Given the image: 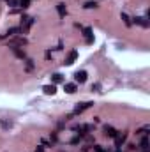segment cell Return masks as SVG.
I'll use <instances>...</instances> for the list:
<instances>
[{
  "instance_id": "6da1fadb",
  "label": "cell",
  "mask_w": 150,
  "mask_h": 152,
  "mask_svg": "<svg viewBox=\"0 0 150 152\" xmlns=\"http://www.w3.org/2000/svg\"><path fill=\"white\" fill-rule=\"evenodd\" d=\"M34 25V18H23V21H21V27H20V30H21V34H27L28 30H30V27Z\"/></svg>"
},
{
  "instance_id": "7a4b0ae2",
  "label": "cell",
  "mask_w": 150,
  "mask_h": 152,
  "mask_svg": "<svg viewBox=\"0 0 150 152\" xmlns=\"http://www.w3.org/2000/svg\"><path fill=\"white\" fill-rule=\"evenodd\" d=\"M92 104H94L92 101H85V103H79V104H78V106L74 108V115L83 113V112H85V110H88V108H90Z\"/></svg>"
},
{
  "instance_id": "3957f363",
  "label": "cell",
  "mask_w": 150,
  "mask_h": 152,
  "mask_svg": "<svg viewBox=\"0 0 150 152\" xmlns=\"http://www.w3.org/2000/svg\"><path fill=\"white\" fill-rule=\"evenodd\" d=\"M27 42H28V41H27L25 37H16V39H12V41L9 42V46H11V48H18V46H25Z\"/></svg>"
},
{
  "instance_id": "277c9868",
  "label": "cell",
  "mask_w": 150,
  "mask_h": 152,
  "mask_svg": "<svg viewBox=\"0 0 150 152\" xmlns=\"http://www.w3.org/2000/svg\"><path fill=\"white\" fill-rule=\"evenodd\" d=\"M125 140H127V133H117V136H115L117 147H122V145L125 143Z\"/></svg>"
},
{
  "instance_id": "5b68a950",
  "label": "cell",
  "mask_w": 150,
  "mask_h": 152,
  "mask_svg": "<svg viewBox=\"0 0 150 152\" xmlns=\"http://www.w3.org/2000/svg\"><path fill=\"white\" fill-rule=\"evenodd\" d=\"M76 58H78V51L73 50V51L67 55V58H66V62H64V64H66V66H73V64L76 62Z\"/></svg>"
},
{
  "instance_id": "8992f818",
  "label": "cell",
  "mask_w": 150,
  "mask_h": 152,
  "mask_svg": "<svg viewBox=\"0 0 150 152\" xmlns=\"http://www.w3.org/2000/svg\"><path fill=\"white\" fill-rule=\"evenodd\" d=\"M42 92H44L46 96H55V94H57V87H55L53 83H51V85H44V87H42Z\"/></svg>"
},
{
  "instance_id": "52a82bcc",
  "label": "cell",
  "mask_w": 150,
  "mask_h": 152,
  "mask_svg": "<svg viewBox=\"0 0 150 152\" xmlns=\"http://www.w3.org/2000/svg\"><path fill=\"white\" fill-rule=\"evenodd\" d=\"M83 36L87 37V44H92V42H94V34H92V28H90V27L83 28Z\"/></svg>"
},
{
  "instance_id": "ba28073f",
  "label": "cell",
  "mask_w": 150,
  "mask_h": 152,
  "mask_svg": "<svg viewBox=\"0 0 150 152\" xmlns=\"http://www.w3.org/2000/svg\"><path fill=\"white\" fill-rule=\"evenodd\" d=\"M74 80L76 83H85L87 81V71H78L74 75Z\"/></svg>"
},
{
  "instance_id": "9c48e42d",
  "label": "cell",
  "mask_w": 150,
  "mask_h": 152,
  "mask_svg": "<svg viewBox=\"0 0 150 152\" xmlns=\"http://www.w3.org/2000/svg\"><path fill=\"white\" fill-rule=\"evenodd\" d=\"M117 133H118V131H117L115 127H111V126H104V134H106V136L115 138V136H117Z\"/></svg>"
},
{
  "instance_id": "30bf717a",
  "label": "cell",
  "mask_w": 150,
  "mask_h": 152,
  "mask_svg": "<svg viewBox=\"0 0 150 152\" xmlns=\"http://www.w3.org/2000/svg\"><path fill=\"white\" fill-rule=\"evenodd\" d=\"M64 90H66L67 94H74L76 92V83H66V85H64Z\"/></svg>"
},
{
  "instance_id": "8fae6325",
  "label": "cell",
  "mask_w": 150,
  "mask_h": 152,
  "mask_svg": "<svg viewBox=\"0 0 150 152\" xmlns=\"http://www.w3.org/2000/svg\"><path fill=\"white\" fill-rule=\"evenodd\" d=\"M134 21L138 23V25H141V27H145V28H149V20L147 18H134Z\"/></svg>"
},
{
  "instance_id": "7c38bea8",
  "label": "cell",
  "mask_w": 150,
  "mask_h": 152,
  "mask_svg": "<svg viewBox=\"0 0 150 152\" xmlns=\"http://www.w3.org/2000/svg\"><path fill=\"white\" fill-rule=\"evenodd\" d=\"M51 81H53V85H55V83H62V81H64V76L60 75V73H55V75L51 76Z\"/></svg>"
},
{
  "instance_id": "4fadbf2b",
  "label": "cell",
  "mask_w": 150,
  "mask_h": 152,
  "mask_svg": "<svg viewBox=\"0 0 150 152\" xmlns=\"http://www.w3.org/2000/svg\"><path fill=\"white\" fill-rule=\"evenodd\" d=\"M57 11H58L60 18H64V16L67 14V9H66V5H64V4H58V5H57Z\"/></svg>"
},
{
  "instance_id": "5bb4252c",
  "label": "cell",
  "mask_w": 150,
  "mask_h": 152,
  "mask_svg": "<svg viewBox=\"0 0 150 152\" xmlns=\"http://www.w3.org/2000/svg\"><path fill=\"white\" fill-rule=\"evenodd\" d=\"M20 32H21V30H20V27H12V28H9V30H7V36H9V37H14V36H18Z\"/></svg>"
},
{
  "instance_id": "9a60e30c",
  "label": "cell",
  "mask_w": 150,
  "mask_h": 152,
  "mask_svg": "<svg viewBox=\"0 0 150 152\" xmlns=\"http://www.w3.org/2000/svg\"><path fill=\"white\" fill-rule=\"evenodd\" d=\"M141 149H143L145 152L149 151V136H147V134H145V136L141 138Z\"/></svg>"
},
{
  "instance_id": "2e32d148",
  "label": "cell",
  "mask_w": 150,
  "mask_h": 152,
  "mask_svg": "<svg viewBox=\"0 0 150 152\" xmlns=\"http://www.w3.org/2000/svg\"><path fill=\"white\" fill-rule=\"evenodd\" d=\"M12 51H14V55H16V57H20V58H27L25 51H21L20 48H12Z\"/></svg>"
},
{
  "instance_id": "e0dca14e",
  "label": "cell",
  "mask_w": 150,
  "mask_h": 152,
  "mask_svg": "<svg viewBox=\"0 0 150 152\" xmlns=\"http://www.w3.org/2000/svg\"><path fill=\"white\" fill-rule=\"evenodd\" d=\"M0 124H2V127H4V129L12 127V122H11V120H7V118H2V122H0Z\"/></svg>"
},
{
  "instance_id": "ac0fdd59",
  "label": "cell",
  "mask_w": 150,
  "mask_h": 152,
  "mask_svg": "<svg viewBox=\"0 0 150 152\" xmlns=\"http://www.w3.org/2000/svg\"><path fill=\"white\" fill-rule=\"evenodd\" d=\"M83 7H85V9H95V7H97V2H87Z\"/></svg>"
},
{
  "instance_id": "d6986e66",
  "label": "cell",
  "mask_w": 150,
  "mask_h": 152,
  "mask_svg": "<svg viewBox=\"0 0 150 152\" xmlns=\"http://www.w3.org/2000/svg\"><path fill=\"white\" fill-rule=\"evenodd\" d=\"M122 20H124V23H125L127 27H131V20H129V16H127L125 12H122Z\"/></svg>"
},
{
  "instance_id": "ffe728a7",
  "label": "cell",
  "mask_w": 150,
  "mask_h": 152,
  "mask_svg": "<svg viewBox=\"0 0 150 152\" xmlns=\"http://www.w3.org/2000/svg\"><path fill=\"white\" fill-rule=\"evenodd\" d=\"M30 5V0H20V7H23V9H27Z\"/></svg>"
},
{
  "instance_id": "44dd1931",
  "label": "cell",
  "mask_w": 150,
  "mask_h": 152,
  "mask_svg": "<svg viewBox=\"0 0 150 152\" xmlns=\"http://www.w3.org/2000/svg\"><path fill=\"white\" fill-rule=\"evenodd\" d=\"M150 127L149 126H145V127H141V129H140V131H138V134H141V136H145V134H147V131H149Z\"/></svg>"
},
{
  "instance_id": "7402d4cb",
  "label": "cell",
  "mask_w": 150,
  "mask_h": 152,
  "mask_svg": "<svg viewBox=\"0 0 150 152\" xmlns=\"http://www.w3.org/2000/svg\"><path fill=\"white\" fill-rule=\"evenodd\" d=\"M5 2H7V5H12V7H14V5H20L18 0H5Z\"/></svg>"
},
{
  "instance_id": "603a6c76",
  "label": "cell",
  "mask_w": 150,
  "mask_h": 152,
  "mask_svg": "<svg viewBox=\"0 0 150 152\" xmlns=\"http://www.w3.org/2000/svg\"><path fill=\"white\" fill-rule=\"evenodd\" d=\"M94 151H95V152H106V151H104V149H101L99 145H95V147H94Z\"/></svg>"
},
{
  "instance_id": "cb8c5ba5",
  "label": "cell",
  "mask_w": 150,
  "mask_h": 152,
  "mask_svg": "<svg viewBox=\"0 0 150 152\" xmlns=\"http://www.w3.org/2000/svg\"><path fill=\"white\" fill-rule=\"evenodd\" d=\"M36 152H44V149H42V147H37V149H36Z\"/></svg>"
},
{
  "instance_id": "d4e9b609",
  "label": "cell",
  "mask_w": 150,
  "mask_h": 152,
  "mask_svg": "<svg viewBox=\"0 0 150 152\" xmlns=\"http://www.w3.org/2000/svg\"><path fill=\"white\" fill-rule=\"evenodd\" d=\"M118 152H120V151H118Z\"/></svg>"
}]
</instances>
